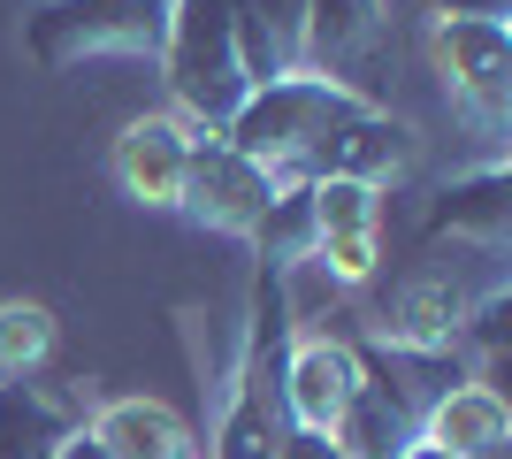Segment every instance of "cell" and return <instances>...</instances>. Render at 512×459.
Instances as JSON below:
<instances>
[{
  "mask_svg": "<svg viewBox=\"0 0 512 459\" xmlns=\"http://www.w3.org/2000/svg\"><path fill=\"white\" fill-rule=\"evenodd\" d=\"M283 352H291V291H283V276L260 268L245 360H237V383L222 398L207 459H276L283 452V437H291V414H283Z\"/></svg>",
  "mask_w": 512,
  "mask_h": 459,
  "instance_id": "cell-1",
  "label": "cell"
},
{
  "mask_svg": "<svg viewBox=\"0 0 512 459\" xmlns=\"http://www.w3.org/2000/svg\"><path fill=\"white\" fill-rule=\"evenodd\" d=\"M161 77H169L176 123H192V131H222L230 123L237 100L253 92L245 46H237V0H169Z\"/></svg>",
  "mask_w": 512,
  "mask_h": 459,
  "instance_id": "cell-2",
  "label": "cell"
},
{
  "mask_svg": "<svg viewBox=\"0 0 512 459\" xmlns=\"http://www.w3.org/2000/svg\"><path fill=\"white\" fill-rule=\"evenodd\" d=\"M314 261L329 268V284H367V276H375V230H337V238H321Z\"/></svg>",
  "mask_w": 512,
  "mask_h": 459,
  "instance_id": "cell-20",
  "label": "cell"
},
{
  "mask_svg": "<svg viewBox=\"0 0 512 459\" xmlns=\"http://www.w3.org/2000/svg\"><path fill=\"white\" fill-rule=\"evenodd\" d=\"M428 62L474 131L505 138L512 123V31L497 16H428Z\"/></svg>",
  "mask_w": 512,
  "mask_h": 459,
  "instance_id": "cell-6",
  "label": "cell"
},
{
  "mask_svg": "<svg viewBox=\"0 0 512 459\" xmlns=\"http://www.w3.org/2000/svg\"><path fill=\"white\" fill-rule=\"evenodd\" d=\"M92 444L107 459H199L184 414H169L161 398H115L92 414Z\"/></svg>",
  "mask_w": 512,
  "mask_h": 459,
  "instance_id": "cell-12",
  "label": "cell"
},
{
  "mask_svg": "<svg viewBox=\"0 0 512 459\" xmlns=\"http://www.w3.org/2000/svg\"><path fill=\"white\" fill-rule=\"evenodd\" d=\"M276 459H344V452H337V444H329V437H306V429H291Z\"/></svg>",
  "mask_w": 512,
  "mask_h": 459,
  "instance_id": "cell-21",
  "label": "cell"
},
{
  "mask_svg": "<svg viewBox=\"0 0 512 459\" xmlns=\"http://www.w3.org/2000/svg\"><path fill=\"white\" fill-rule=\"evenodd\" d=\"M306 184H314L321 238H337V230H375V192H367V184H344V176H306Z\"/></svg>",
  "mask_w": 512,
  "mask_h": 459,
  "instance_id": "cell-19",
  "label": "cell"
},
{
  "mask_svg": "<svg viewBox=\"0 0 512 459\" xmlns=\"http://www.w3.org/2000/svg\"><path fill=\"white\" fill-rule=\"evenodd\" d=\"M352 391H360V352L344 337H291V352H283V414H291V429L329 437L337 414L352 406Z\"/></svg>",
  "mask_w": 512,
  "mask_h": 459,
  "instance_id": "cell-9",
  "label": "cell"
},
{
  "mask_svg": "<svg viewBox=\"0 0 512 459\" xmlns=\"http://www.w3.org/2000/svg\"><path fill=\"white\" fill-rule=\"evenodd\" d=\"M54 459H107V452H100V444H92V429H77V437H69V444H62V452H54Z\"/></svg>",
  "mask_w": 512,
  "mask_h": 459,
  "instance_id": "cell-23",
  "label": "cell"
},
{
  "mask_svg": "<svg viewBox=\"0 0 512 459\" xmlns=\"http://www.w3.org/2000/svg\"><path fill=\"white\" fill-rule=\"evenodd\" d=\"M69 437H77V414L54 391L23 383V375L0 383V459H54Z\"/></svg>",
  "mask_w": 512,
  "mask_h": 459,
  "instance_id": "cell-14",
  "label": "cell"
},
{
  "mask_svg": "<svg viewBox=\"0 0 512 459\" xmlns=\"http://www.w3.org/2000/svg\"><path fill=\"white\" fill-rule=\"evenodd\" d=\"M413 153H421V131H413L406 115H390V108H375V100H360L352 115H337V123L321 131V146L299 161V176H344V184L383 192L390 176L413 169Z\"/></svg>",
  "mask_w": 512,
  "mask_h": 459,
  "instance_id": "cell-8",
  "label": "cell"
},
{
  "mask_svg": "<svg viewBox=\"0 0 512 459\" xmlns=\"http://www.w3.org/2000/svg\"><path fill=\"white\" fill-rule=\"evenodd\" d=\"M268 199H276V176L260 169V161H245L222 131H192L176 215H192L199 230H222V238H253V222L268 215Z\"/></svg>",
  "mask_w": 512,
  "mask_h": 459,
  "instance_id": "cell-7",
  "label": "cell"
},
{
  "mask_svg": "<svg viewBox=\"0 0 512 459\" xmlns=\"http://www.w3.org/2000/svg\"><path fill=\"white\" fill-rule=\"evenodd\" d=\"M428 444H444L451 459H482V452H512V406L497 383H451L421 421Z\"/></svg>",
  "mask_w": 512,
  "mask_h": 459,
  "instance_id": "cell-11",
  "label": "cell"
},
{
  "mask_svg": "<svg viewBox=\"0 0 512 459\" xmlns=\"http://www.w3.org/2000/svg\"><path fill=\"white\" fill-rule=\"evenodd\" d=\"M497 261H505V253H490L482 268H467V261L413 268L406 284H398V299H390V314H383V337L390 345H413V352H451L482 322V306L505 299V268Z\"/></svg>",
  "mask_w": 512,
  "mask_h": 459,
  "instance_id": "cell-4",
  "label": "cell"
},
{
  "mask_svg": "<svg viewBox=\"0 0 512 459\" xmlns=\"http://www.w3.org/2000/svg\"><path fill=\"white\" fill-rule=\"evenodd\" d=\"M54 352V314L31 299H8L0 306V375H31Z\"/></svg>",
  "mask_w": 512,
  "mask_h": 459,
  "instance_id": "cell-18",
  "label": "cell"
},
{
  "mask_svg": "<svg viewBox=\"0 0 512 459\" xmlns=\"http://www.w3.org/2000/svg\"><path fill=\"white\" fill-rule=\"evenodd\" d=\"M367 46H383V0H306V69L337 77Z\"/></svg>",
  "mask_w": 512,
  "mask_h": 459,
  "instance_id": "cell-16",
  "label": "cell"
},
{
  "mask_svg": "<svg viewBox=\"0 0 512 459\" xmlns=\"http://www.w3.org/2000/svg\"><path fill=\"white\" fill-rule=\"evenodd\" d=\"M237 46L253 85L306 69V0H237Z\"/></svg>",
  "mask_w": 512,
  "mask_h": 459,
  "instance_id": "cell-13",
  "label": "cell"
},
{
  "mask_svg": "<svg viewBox=\"0 0 512 459\" xmlns=\"http://www.w3.org/2000/svg\"><path fill=\"white\" fill-rule=\"evenodd\" d=\"M436 238H474V245H505V169H474V176H451L444 199H436V215H428Z\"/></svg>",
  "mask_w": 512,
  "mask_h": 459,
  "instance_id": "cell-17",
  "label": "cell"
},
{
  "mask_svg": "<svg viewBox=\"0 0 512 459\" xmlns=\"http://www.w3.org/2000/svg\"><path fill=\"white\" fill-rule=\"evenodd\" d=\"M321 245V222H314V184L306 176H276V199H268V215L253 222V253L268 276H291V268L314 261Z\"/></svg>",
  "mask_w": 512,
  "mask_h": 459,
  "instance_id": "cell-15",
  "label": "cell"
},
{
  "mask_svg": "<svg viewBox=\"0 0 512 459\" xmlns=\"http://www.w3.org/2000/svg\"><path fill=\"white\" fill-rule=\"evenodd\" d=\"M169 0H39L23 23L31 62L69 69L85 54H161Z\"/></svg>",
  "mask_w": 512,
  "mask_h": 459,
  "instance_id": "cell-5",
  "label": "cell"
},
{
  "mask_svg": "<svg viewBox=\"0 0 512 459\" xmlns=\"http://www.w3.org/2000/svg\"><path fill=\"white\" fill-rule=\"evenodd\" d=\"M360 100L367 92H352L344 77H329V69H283V77H268V85H253L237 100L222 138H230L245 161H260L268 176H299V161L321 146V131H329L337 115H352Z\"/></svg>",
  "mask_w": 512,
  "mask_h": 459,
  "instance_id": "cell-3",
  "label": "cell"
},
{
  "mask_svg": "<svg viewBox=\"0 0 512 459\" xmlns=\"http://www.w3.org/2000/svg\"><path fill=\"white\" fill-rule=\"evenodd\" d=\"M398 459H451V452H444V444H428V437H413V444H406Z\"/></svg>",
  "mask_w": 512,
  "mask_h": 459,
  "instance_id": "cell-24",
  "label": "cell"
},
{
  "mask_svg": "<svg viewBox=\"0 0 512 459\" xmlns=\"http://www.w3.org/2000/svg\"><path fill=\"white\" fill-rule=\"evenodd\" d=\"M505 8L512 0H436V16H497L505 23Z\"/></svg>",
  "mask_w": 512,
  "mask_h": 459,
  "instance_id": "cell-22",
  "label": "cell"
},
{
  "mask_svg": "<svg viewBox=\"0 0 512 459\" xmlns=\"http://www.w3.org/2000/svg\"><path fill=\"white\" fill-rule=\"evenodd\" d=\"M184 153H192V123L176 115H138L115 138V184L138 207H176L184 199Z\"/></svg>",
  "mask_w": 512,
  "mask_h": 459,
  "instance_id": "cell-10",
  "label": "cell"
}]
</instances>
